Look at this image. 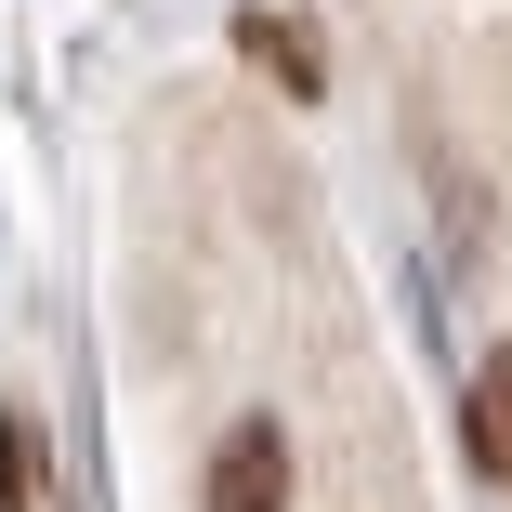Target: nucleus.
Here are the masks:
<instances>
[{"instance_id":"obj_1","label":"nucleus","mask_w":512,"mask_h":512,"mask_svg":"<svg viewBox=\"0 0 512 512\" xmlns=\"http://www.w3.org/2000/svg\"><path fill=\"white\" fill-rule=\"evenodd\" d=\"M289 434L276 421H237L224 447H211V486H197V512H289Z\"/></svg>"},{"instance_id":"obj_2","label":"nucleus","mask_w":512,"mask_h":512,"mask_svg":"<svg viewBox=\"0 0 512 512\" xmlns=\"http://www.w3.org/2000/svg\"><path fill=\"white\" fill-rule=\"evenodd\" d=\"M460 447H473V473H486V486H512V342L460 381Z\"/></svg>"},{"instance_id":"obj_3","label":"nucleus","mask_w":512,"mask_h":512,"mask_svg":"<svg viewBox=\"0 0 512 512\" xmlns=\"http://www.w3.org/2000/svg\"><path fill=\"white\" fill-rule=\"evenodd\" d=\"M237 53L289 92V106H316L329 92V53H316V27H289V14H237Z\"/></svg>"},{"instance_id":"obj_4","label":"nucleus","mask_w":512,"mask_h":512,"mask_svg":"<svg viewBox=\"0 0 512 512\" xmlns=\"http://www.w3.org/2000/svg\"><path fill=\"white\" fill-rule=\"evenodd\" d=\"M40 473H53L40 421H27V407H0V512H40Z\"/></svg>"}]
</instances>
